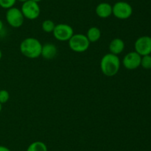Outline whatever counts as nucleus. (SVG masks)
Wrapping results in <instances>:
<instances>
[{"label":"nucleus","instance_id":"nucleus-1","mask_svg":"<svg viewBox=\"0 0 151 151\" xmlns=\"http://www.w3.org/2000/svg\"><path fill=\"white\" fill-rule=\"evenodd\" d=\"M42 44L40 41L33 37H28L22 40L19 49L23 56L29 59H37L41 54Z\"/></svg>","mask_w":151,"mask_h":151},{"label":"nucleus","instance_id":"nucleus-2","mask_svg":"<svg viewBox=\"0 0 151 151\" xmlns=\"http://www.w3.org/2000/svg\"><path fill=\"white\" fill-rule=\"evenodd\" d=\"M120 64V59L117 55L109 53L102 57L100 61V69L102 73L106 76H114L119 72Z\"/></svg>","mask_w":151,"mask_h":151},{"label":"nucleus","instance_id":"nucleus-3","mask_svg":"<svg viewBox=\"0 0 151 151\" xmlns=\"http://www.w3.org/2000/svg\"><path fill=\"white\" fill-rule=\"evenodd\" d=\"M68 41L69 48L76 53H83L88 50L90 46V41L85 34L74 33Z\"/></svg>","mask_w":151,"mask_h":151},{"label":"nucleus","instance_id":"nucleus-4","mask_svg":"<svg viewBox=\"0 0 151 151\" xmlns=\"http://www.w3.org/2000/svg\"><path fill=\"white\" fill-rule=\"evenodd\" d=\"M132 13V6L126 1H117L112 6V14L116 19H122V20L128 19L131 17Z\"/></svg>","mask_w":151,"mask_h":151},{"label":"nucleus","instance_id":"nucleus-5","mask_svg":"<svg viewBox=\"0 0 151 151\" xmlns=\"http://www.w3.org/2000/svg\"><path fill=\"white\" fill-rule=\"evenodd\" d=\"M21 10L24 17L29 20H35L38 19L41 13V9L38 3L35 2L32 0H28L22 3Z\"/></svg>","mask_w":151,"mask_h":151},{"label":"nucleus","instance_id":"nucleus-6","mask_svg":"<svg viewBox=\"0 0 151 151\" xmlns=\"http://www.w3.org/2000/svg\"><path fill=\"white\" fill-rule=\"evenodd\" d=\"M5 18L8 25L14 28H20L23 25L24 20V17L22 14L21 9L14 7L7 10Z\"/></svg>","mask_w":151,"mask_h":151},{"label":"nucleus","instance_id":"nucleus-7","mask_svg":"<svg viewBox=\"0 0 151 151\" xmlns=\"http://www.w3.org/2000/svg\"><path fill=\"white\" fill-rule=\"evenodd\" d=\"M53 36L60 41H69L74 35V30L70 25L67 24H58L55 25L52 31Z\"/></svg>","mask_w":151,"mask_h":151},{"label":"nucleus","instance_id":"nucleus-8","mask_svg":"<svg viewBox=\"0 0 151 151\" xmlns=\"http://www.w3.org/2000/svg\"><path fill=\"white\" fill-rule=\"evenodd\" d=\"M135 51L141 56L151 54V37L142 36L136 40L134 43Z\"/></svg>","mask_w":151,"mask_h":151},{"label":"nucleus","instance_id":"nucleus-9","mask_svg":"<svg viewBox=\"0 0 151 151\" xmlns=\"http://www.w3.org/2000/svg\"><path fill=\"white\" fill-rule=\"evenodd\" d=\"M142 56L136 51L127 53L122 59V65L128 70H135L140 66Z\"/></svg>","mask_w":151,"mask_h":151},{"label":"nucleus","instance_id":"nucleus-10","mask_svg":"<svg viewBox=\"0 0 151 151\" xmlns=\"http://www.w3.org/2000/svg\"><path fill=\"white\" fill-rule=\"evenodd\" d=\"M58 53V49L55 44L52 43H47L42 45L41 48V54L44 59L50 60V59H54Z\"/></svg>","mask_w":151,"mask_h":151},{"label":"nucleus","instance_id":"nucleus-11","mask_svg":"<svg viewBox=\"0 0 151 151\" xmlns=\"http://www.w3.org/2000/svg\"><path fill=\"white\" fill-rule=\"evenodd\" d=\"M96 14L102 19H106L112 15V5L108 2H101L96 7Z\"/></svg>","mask_w":151,"mask_h":151},{"label":"nucleus","instance_id":"nucleus-12","mask_svg":"<svg viewBox=\"0 0 151 151\" xmlns=\"http://www.w3.org/2000/svg\"><path fill=\"white\" fill-rule=\"evenodd\" d=\"M109 51L114 55H119L125 49V42L122 38H115L109 44Z\"/></svg>","mask_w":151,"mask_h":151},{"label":"nucleus","instance_id":"nucleus-13","mask_svg":"<svg viewBox=\"0 0 151 151\" xmlns=\"http://www.w3.org/2000/svg\"><path fill=\"white\" fill-rule=\"evenodd\" d=\"M86 36L88 38L90 43L97 42L101 37V31L97 27H91L88 30Z\"/></svg>","mask_w":151,"mask_h":151},{"label":"nucleus","instance_id":"nucleus-14","mask_svg":"<svg viewBox=\"0 0 151 151\" xmlns=\"http://www.w3.org/2000/svg\"><path fill=\"white\" fill-rule=\"evenodd\" d=\"M27 151H48L45 143L41 141H35L28 146Z\"/></svg>","mask_w":151,"mask_h":151},{"label":"nucleus","instance_id":"nucleus-15","mask_svg":"<svg viewBox=\"0 0 151 151\" xmlns=\"http://www.w3.org/2000/svg\"><path fill=\"white\" fill-rule=\"evenodd\" d=\"M55 27V25L54 22L52 20H50V19L44 20V22H42V25H41L42 30L46 33H52Z\"/></svg>","mask_w":151,"mask_h":151},{"label":"nucleus","instance_id":"nucleus-16","mask_svg":"<svg viewBox=\"0 0 151 151\" xmlns=\"http://www.w3.org/2000/svg\"><path fill=\"white\" fill-rule=\"evenodd\" d=\"M140 66L142 67L145 70L151 69V56L150 55H146V56H142L141 64Z\"/></svg>","mask_w":151,"mask_h":151},{"label":"nucleus","instance_id":"nucleus-17","mask_svg":"<svg viewBox=\"0 0 151 151\" xmlns=\"http://www.w3.org/2000/svg\"><path fill=\"white\" fill-rule=\"evenodd\" d=\"M16 2V0H0V7L8 10L14 7Z\"/></svg>","mask_w":151,"mask_h":151},{"label":"nucleus","instance_id":"nucleus-18","mask_svg":"<svg viewBox=\"0 0 151 151\" xmlns=\"http://www.w3.org/2000/svg\"><path fill=\"white\" fill-rule=\"evenodd\" d=\"M10 99V93L6 90H0V103L2 104L6 103L8 102Z\"/></svg>","mask_w":151,"mask_h":151},{"label":"nucleus","instance_id":"nucleus-19","mask_svg":"<svg viewBox=\"0 0 151 151\" xmlns=\"http://www.w3.org/2000/svg\"><path fill=\"white\" fill-rule=\"evenodd\" d=\"M0 151H11L8 147L3 145H0Z\"/></svg>","mask_w":151,"mask_h":151},{"label":"nucleus","instance_id":"nucleus-20","mask_svg":"<svg viewBox=\"0 0 151 151\" xmlns=\"http://www.w3.org/2000/svg\"><path fill=\"white\" fill-rule=\"evenodd\" d=\"M3 28H4V24H3V22L1 21V19H0V33L2 31Z\"/></svg>","mask_w":151,"mask_h":151},{"label":"nucleus","instance_id":"nucleus-21","mask_svg":"<svg viewBox=\"0 0 151 151\" xmlns=\"http://www.w3.org/2000/svg\"><path fill=\"white\" fill-rule=\"evenodd\" d=\"M16 1H20V2L24 3V2H25V1H28V0H16Z\"/></svg>","mask_w":151,"mask_h":151},{"label":"nucleus","instance_id":"nucleus-22","mask_svg":"<svg viewBox=\"0 0 151 151\" xmlns=\"http://www.w3.org/2000/svg\"><path fill=\"white\" fill-rule=\"evenodd\" d=\"M1 58H2V52H1V50H0V60L1 59Z\"/></svg>","mask_w":151,"mask_h":151},{"label":"nucleus","instance_id":"nucleus-23","mask_svg":"<svg viewBox=\"0 0 151 151\" xmlns=\"http://www.w3.org/2000/svg\"><path fill=\"white\" fill-rule=\"evenodd\" d=\"M32 1H35V2H36V3H38V2H40V1H41V0H32Z\"/></svg>","mask_w":151,"mask_h":151},{"label":"nucleus","instance_id":"nucleus-24","mask_svg":"<svg viewBox=\"0 0 151 151\" xmlns=\"http://www.w3.org/2000/svg\"><path fill=\"white\" fill-rule=\"evenodd\" d=\"M1 110H2V105H1V104L0 103V113H1Z\"/></svg>","mask_w":151,"mask_h":151}]
</instances>
